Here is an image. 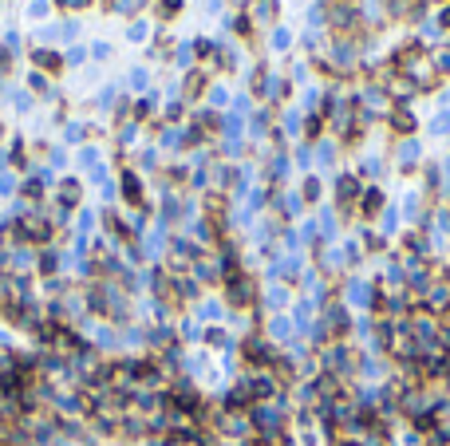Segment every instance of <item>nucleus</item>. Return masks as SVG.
Instances as JSON below:
<instances>
[{"label":"nucleus","instance_id":"nucleus-1","mask_svg":"<svg viewBox=\"0 0 450 446\" xmlns=\"http://www.w3.org/2000/svg\"><path fill=\"white\" fill-rule=\"evenodd\" d=\"M379 202H384V194H379V190H372V194L363 197V209H367V214H375V209H379Z\"/></svg>","mask_w":450,"mask_h":446}]
</instances>
